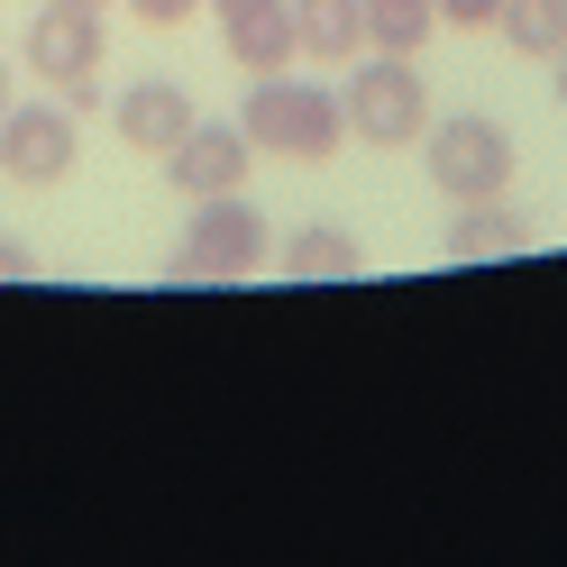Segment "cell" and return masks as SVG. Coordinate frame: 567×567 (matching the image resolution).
<instances>
[{
	"label": "cell",
	"instance_id": "7",
	"mask_svg": "<svg viewBox=\"0 0 567 567\" xmlns=\"http://www.w3.org/2000/svg\"><path fill=\"white\" fill-rule=\"evenodd\" d=\"M247 165H257V137H247L238 120H193L184 137H174V156H165V184L184 202H210V193H238Z\"/></svg>",
	"mask_w": 567,
	"mask_h": 567
},
{
	"label": "cell",
	"instance_id": "1",
	"mask_svg": "<svg viewBox=\"0 0 567 567\" xmlns=\"http://www.w3.org/2000/svg\"><path fill=\"white\" fill-rule=\"evenodd\" d=\"M238 128L257 137V156L321 165V156H339V147H348V101H339L330 83H302L293 64H284V74H247Z\"/></svg>",
	"mask_w": 567,
	"mask_h": 567
},
{
	"label": "cell",
	"instance_id": "6",
	"mask_svg": "<svg viewBox=\"0 0 567 567\" xmlns=\"http://www.w3.org/2000/svg\"><path fill=\"white\" fill-rule=\"evenodd\" d=\"M74 165H83V120L64 111V101H10L0 111V174L28 193H55V184H74Z\"/></svg>",
	"mask_w": 567,
	"mask_h": 567
},
{
	"label": "cell",
	"instance_id": "3",
	"mask_svg": "<svg viewBox=\"0 0 567 567\" xmlns=\"http://www.w3.org/2000/svg\"><path fill=\"white\" fill-rule=\"evenodd\" d=\"M421 165L449 202H504L513 193V128L494 111H449L440 128H421Z\"/></svg>",
	"mask_w": 567,
	"mask_h": 567
},
{
	"label": "cell",
	"instance_id": "14",
	"mask_svg": "<svg viewBox=\"0 0 567 567\" xmlns=\"http://www.w3.org/2000/svg\"><path fill=\"white\" fill-rule=\"evenodd\" d=\"M440 19L449 28H494V19H504V0H440Z\"/></svg>",
	"mask_w": 567,
	"mask_h": 567
},
{
	"label": "cell",
	"instance_id": "4",
	"mask_svg": "<svg viewBox=\"0 0 567 567\" xmlns=\"http://www.w3.org/2000/svg\"><path fill=\"white\" fill-rule=\"evenodd\" d=\"M266 257H275L266 210L247 193H210V202H193V220H184V257H174V275H184V284H238V275H257Z\"/></svg>",
	"mask_w": 567,
	"mask_h": 567
},
{
	"label": "cell",
	"instance_id": "2",
	"mask_svg": "<svg viewBox=\"0 0 567 567\" xmlns=\"http://www.w3.org/2000/svg\"><path fill=\"white\" fill-rule=\"evenodd\" d=\"M348 137H367V147H421V128H431V83H421L412 55H384L367 47L358 64H348Z\"/></svg>",
	"mask_w": 567,
	"mask_h": 567
},
{
	"label": "cell",
	"instance_id": "13",
	"mask_svg": "<svg viewBox=\"0 0 567 567\" xmlns=\"http://www.w3.org/2000/svg\"><path fill=\"white\" fill-rule=\"evenodd\" d=\"M431 38H440V0H367V47L421 55Z\"/></svg>",
	"mask_w": 567,
	"mask_h": 567
},
{
	"label": "cell",
	"instance_id": "9",
	"mask_svg": "<svg viewBox=\"0 0 567 567\" xmlns=\"http://www.w3.org/2000/svg\"><path fill=\"white\" fill-rule=\"evenodd\" d=\"M293 47L311 64H358L367 55V0H293Z\"/></svg>",
	"mask_w": 567,
	"mask_h": 567
},
{
	"label": "cell",
	"instance_id": "12",
	"mask_svg": "<svg viewBox=\"0 0 567 567\" xmlns=\"http://www.w3.org/2000/svg\"><path fill=\"white\" fill-rule=\"evenodd\" d=\"M504 47L513 55H540V64H558L567 55V0H504Z\"/></svg>",
	"mask_w": 567,
	"mask_h": 567
},
{
	"label": "cell",
	"instance_id": "8",
	"mask_svg": "<svg viewBox=\"0 0 567 567\" xmlns=\"http://www.w3.org/2000/svg\"><path fill=\"white\" fill-rule=\"evenodd\" d=\"M202 111H193V92L184 83H147V74H137L120 101H111V128H120V147L128 156H147V165H165L174 156V137H184Z\"/></svg>",
	"mask_w": 567,
	"mask_h": 567
},
{
	"label": "cell",
	"instance_id": "16",
	"mask_svg": "<svg viewBox=\"0 0 567 567\" xmlns=\"http://www.w3.org/2000/svg\"><path fill=\"white\" fill-rule=\"evenodd\" d=\"M558 111H567V55H558Z\"/></svg>",
	"mask_w": 567,
	"mask_h": 567
},
{
	"label": "cell",
	"instance_id": "5",
	"mask_svg": "<svg viewBox=\"0 0 567 567\" xmlns=\"http://www.w3.org/2000/svg\"><path fill=\"white\" fill-rule=\"evenodd\" d=\"M101 55H111L101 10H64V0H47V10L28 19V74H38L74 120L101 111Z\"/></svg>",
	"mask_w": 567,
	"mask_h": 567
},
{
	"label": "cell",
	"instance_id": "15",
	"mask_svg": "<svg viewBox=\"0 0 567 567\" xmlns=\"http://www.w3.org/2000/svg\"><path fill=\"white\" fill-rule=\"evenodd\" d=\"M28 275H38V257H28V238H10V229H0V284H28Z\"/></svg>",
	"mask_w": 567,
	"mask_h": 567
},
{
	"label": "cell",
	"instance_id": "18",
	"mask_svg": "<svg viewBox=\"0 0 567 567\" xmlns=\"http://www.w3.org/2000/svg\"><path fill=\"white\" fill-rule=\"evenodd\" d=\"M64 10H111V0H64Z\"/></svg>",
	"mask_w": 567,
	"mask_h": 567
},
{
	"label": "cell",
	"instance_id": "10",
	"mask_svg": "<svg viewBox=\"0 0 567 567\" xmlns=\"http://www.w3.org/2000/svg\"><path fill=\"white\" fill-rule=\"evenodd\" d=\"M449 257H457V266L530 257V220H522L513 202H457V220H449Z\"/></svg>",
	"mask_w": 567,
	"mask_h": 567
},
{
	"label": "cell",
	"instance_id": "17",
	"mask_svg": "<svg viewBox=\"0 0 567 567\" xmlns=\"http://www.w3.org/2000/svg\"><path fill=\"white\" fill-rule=\"evenodd\" d=\"M0 111H10V64H0Z\"/></svg>",
	"mask_w": 567,
	"mask_h": 567
},
{
	"label": "cell",
	"instance_id": "11",
	"mask_svg": "<svg viewBox=\"0 0 567 567\" xmlns=\"http://www.w3.org/2000/svg\"><path fill=\"white\" fill-rule=\"evenodd\" d=\"M293 284H348V275H367V247L348 238L339 220H311V229H293V247L275 257Z\"/></svg>",
	"mask_w": 567,
	"mask_h": 567
}]
</instances>
